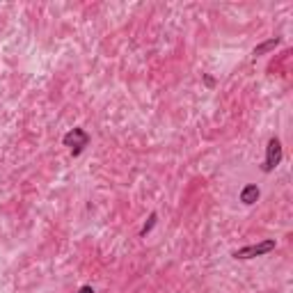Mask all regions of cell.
<instances>
[{"label":"cell","mask_w":293,"mask_h":293,"mask_svg":"<svg viewBox=\"0 0 293 293\" xmlns=\"http://www.w3.org/2000/svg\"><path fill=\"white\" fill-rule=\"evenodd\" d=\"M62 142H64V147L71 149V156L76 158V156H80L82 151H85L87 144H90V135H87V131H82V129H71L62 138Z\"/></svg>","instance_id":"1"},{"label":"cell","mask_w":293,"mask_h":293,"mask_svg":"<svg viewBox=\"0 0 293 293\" xmlns=\"http://www.w3.org/2000/svg\"><path fill=\"white\" fill-rule=\"evenodd\" d=\"M279 163H282V142L277 138H270L268 147H266V163L261 165V170L264 172H273Z\"/></svg>","instance_id":"3"},{"label":"cell","mask_w":293,"mask_h":293,"mask_svg":"<svg viewBox=\"0 0 293 293\" xmlns=\"http://www.w3.org/2000/svg\"><path fill=\"white\" fill-rule=\"evenodd\" d=\"M259 195H261L259 186H257V183H247V186L240 190V202L245 204V206H252V204L259 199Z\"/></svg>","instance_id":"4"},{"label":"cell","mask_w":293,"mask_h":293,"mask_svg":"<svg viewBox=\"0 0 293 293\" xmlns=\"http://www.w3.org/2000/svg\"><path fill=\"white\" fill-rule=\"evenodd\" d=\"M279 44H282V39H279V37H273V39H268V41L259 44V46H257L255 51H252V55H257V58H259V55H266V53H270L273 48H277Z\"/></svg>","instance_id":"5"},{"label":"cell","mask_w":293,"mask_h":293,"mask_svg":"<svg viewBox=\"0 0 293 293\" xmlns=\"http://www.w3.org/2000/svg\"><path fill=\"white\" fill-rule=\"evenodd\" d=\"M275 247H277V243H275L273 238L268 240H261V243H257V245H245L240 247V250H236L234 259H255V257H261V255H268V252H273Z\"/></svg>","instance_id":"2"},{"label":"cell","mask_w":293,"mask_h":293,"mask_svg":"<svg viewBox=\"0 0 293 293\" xmlns=\"http://www.w3.org/2000/svg\"><path fill=\"white\" fill-rule=\"evenodd\" d=\"M78 293H94V288H92V286H82Z\"/></svg>","instance_id":"7"},{"label":"cell","mask_w":293,"mask_h":293,"mask_svg":"<svg viewBox=\"0 0 293 293\" xmlns=\"http://www.w3.org/2000/svg\"><path fill=\"white\" fill-rule=\"evenodd\" d=\"M156 220H158V216H156V213H151V216H149V220L144 222V227H142V229H140V236H142V238H144V236H147V234H149L151 229H154Z\"/></svg>","instance_id":"6"}]
</instances>
